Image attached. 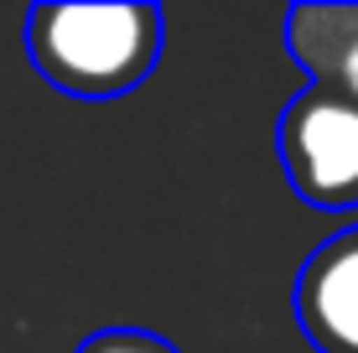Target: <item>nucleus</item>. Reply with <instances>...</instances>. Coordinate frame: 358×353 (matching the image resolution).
<instances>
[{"mask_svg":"<svg viewBox=\"0 0 358 353\" xmlns=\"http://www.w3.org/2000/svg\"><path fill=\"white\" fill-rule=\"evenodd\" d=\"M166 21L156 6H36L27 57L73 99H120L162 63Z\"/></svg>","mask_w":358,"mask_h":353,"instance_id":"obj_1","label":"nucleus"},{"mask_svg":"<svg viewBox=\"0 0 358 353\" xmlns=\"http://www.w3.org/2000/svg\"><path fill=\"white\" fill-rule=\"evenodd\" d=\"M275 151L291 187L317 213L358 208V104L343 94L301 89L275 125Z\"/></svg>","mask_w":358,"mask_h":353,"instance_id":"obj_2","label":"nucleus"},{"mask_svg":"<svg viewBox=\"0 0 358 353\" xmlns=\"http://www.w3.org/2000/svg\"><path fill=\"white\" fill-rule=\"evenodd\" d=\"M296 317L312 348L358 353V224L306 254L296 275Z\"/></svg>","mask_w":358,"mask_h":353,"instance_id":"obj_3","label":"nucleus"},{"mask_svg":"<svg viewBox=\"0 0 358 353\" xmlns=\"http://www.w3.org/2000/svg\"><path fill=\"white\" fill-rule=\"evenodd\" d=\"M291 57L312 73V83L358 104V6L348 0H306L286 16Z\"/></svg>","mask_w":358,"mask_h":353,"instance_id":"obj_4","label":"nucleus"},{"mask_svg":"<svg viewBox=\"0 0 358 353\" xmlns=\"http://www.w3.org/2000/svg\"><path fill=\"white\" fill-rule=\"evenodd\" d=\"M78 353H177V343H166L162 333H145V327H104Z\"/></svg>","mask_w":358,"mask_h":353,"instance_id":"obj_5","label":"nucleus"}]
</instances>
